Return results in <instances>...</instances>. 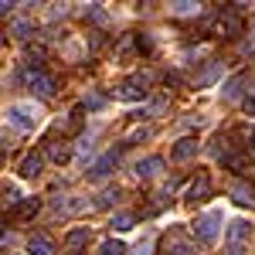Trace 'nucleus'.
<instances>
[{"label":"nucleus","mask_w":255,"mask_h":255,"mask_svg":"<svg viewBox=\"0 0 255 255\" xmlns=\"http://www.w3.org/2000/svg\"><path fill=\"white\" fill-rule=\"evenodd\" d=\"M41 167H44V160H41V153H27V157L20 160V174L24 177H38Z\"/></svg>","instance_id":"2eb2a0df"},{"label":"nucleus","mask_w":255,"mask_h":255,"mask_svg":"<svg viewBox=\"0 0 255 255\" xmlns=\"http://www.w3.org/2000/svg\"><path fill=\"white\" fill-rule=\"evenodd\" d=\"M228 255H245V245H232V249H228Z\"/></svg>","instance_id":"7c9ffc66"},{"label":"nucleus","mask_w":255,"mask_h":255,"mask_svg":"<svg viewBox=\"0 0 255 255\" xmlns=\"http://www.w3.org/2000/svg\"><path fill=\"white\" fill-rule=\"evenodd\" d=\"M82 116H85V106L72 109V119H68V133H79V129H82Z\"/></svg>","instance_id":"393cba45"},{"label":"nucleus","mask_w":255,"mask_h":255,"mask_svg":"<svg viewBox=\"0 0 255 255\" xmlns=\"http://www.w3.org/2000/svg\"><path fill=\"white\" fill-rule=\"evenodd\" d=\"M27 255H55V242L38 232V235L27 242Z\"/></svg>","instance_id":"6e6552de"},{"label":"nucleus","mask_w":255,"mask_h":255,"mask_svg":"<svg viewBox=\"0 0 255 255\" xmlns=\"http://www.w3.org/2000/svg\"><path fill=\"white\" fill-rule=\"evenodd\" d=\"M245 31V20H242V7H225V14L218 20V34L221 38H235Z\"/></svg>","instance_id":"7ed1b4c3"},{"label":"nucleus","mask_w":255,"mask_h":255,"mask_svg":"<svg viewBox=\"0 0 255 255\" xmlns=\"http://www.w3.org/2000/svg\"><path fill=\"white\" fill-rule=\"evenodd\" d=\"M249 75H245V72H242V75H235V79L228 82V85H225V89H221V92H225V99H238V92H242V89H245V85H249Z\"/></svg>","instance_id":"a211bd4d"},{"label":"nucleus","mask_w":255,"mask_h":255,"mask_svg":"<svg viewBox=\"0 0 255 255\" xmlns=\"http://www.w3.org/2000/svg\"><path fill=\"white\" fill-rule=\"evenodd\" d=\"M136 44H139V51H146V55L153 51V41L146 38V34H139V38H136Z\"/></svg>","instance_id":"cd10ccee"},{"label":"nucleus","mask_w":255,"mask_h":255,"mask_svg":"<svg viewBox=\"0 0 255 255\" xmlns=\"http://www.w3.org/2000/svg\"><path fill=\"white\" fill-rule=\"evenodd\" d=\"M232 201L242 204V208H252L255 204V187L245 184V180H235V184H232Z\"/></svg>","instance_id":"0eeeda50"},{"label":"nucleus","mask_w":255,"mask_h":255,"mask_svg":"<svg viewBox=\"0 0 255 255\" xmlns=\"http://www.w3.org/2000/svg\"><path fill=\"white\" fill-rule=\"evenodd\" d=\"M133 225H136V215H133V211H119V215L113 218V228H119V232H129Z\"/></svg>","instance_id":"aec40b11"},{"label":"nucleus","mask_w":255,"mask_h":255,"mask_svg":"<svg viewBox=\"0 0 255 255\" xmlns=\"http://www.w3.org/2000/svg\"><path fill=\"white\" fill-rule=\"evenodd\" d=\"M163 85H180V75H177V72H167V75H163Z\"/></svg>","instance_id":"c756f323"},{"label":"nucleus","mask_w":255,"mask_h":255,"mask_svg":"<svg viewBox=\"0 0 255 255\" xmlns=\"http://www.w3.org/2000/svg\"><path fill=\"white\" fill-rule=\"evenodd\" d=\"M14 34H17V38H27V34H31V24H27V20H17V24H14Z\"/></svg>","instance_id":"a878e982"},{"label":"nucleus","mask_w":255,"mask_h":255,"mask_svg":"<svg viewBox=\"0 0 255 255\" xmlns=\"http://www.w3.org/2000/svg\"><path fill=\"white\" fill-rule=\"evenodd\" d=\"M89 238H92L89 228H75V232H68V238H65V249L68 252H79L82 245H89Z\"/></svg>","instance_id":"f8f14e48"},{"label":"nucleus","mask_w":255,"mask_h":255,"mask_svg":"<svg viewBox=\"0 0 255 255\" xmlns=\"http://www.w3.org/2000/svg\"><path fill=\"white\" fill-rule=\"evenodd\" d=\"M249 235H252V225H249V221H242V218H238V221L228 225V238H232V245H242Z\"/></svg>","instance_id":"9b49d317"},{"label":"nucleus","mask_w":255,"mask_h":255,"mask_svg":"<svg viewBox=\"0 0 255 255\" xmlns=\"http://www.w3.org/2000/svg\"><path fill=\"white\" fill-rule=\"evenodd\" d=\"M7 119H10L17 129H34V126H38V113H34L31 106H10V109H7Z\"/></svg>","instance_id":"20e7f679"},{"label":"nucleus","mask_w":255,"mask_h":255,"mask_svg":"<svg viewBox=\"0 0 255 255\" xmlns=\"http://www.w3.org/2000/svg\"><path fill=\"white\" fill-rule=\"evenodd\" d=\"M102 102H106L102 96H89L85 99V109H102Z\"/></svg>","instance_id":"c85d7f7f"},{"label":"nucleus","mask_w":255,"mask_h":255,"mask_svg":"<svg viewBox=\"0 0 255 255\" xmlns=\"http://www.w3.org/2000/svg\"><path fill=\"white\" fill-rule=\"evenodd\" d=\"M249 143H252V150H255V133H252V136H249Z\"/></svg>","instance_id":"473e14b6"},{"label":"nucleus","mask_w":255,"mask_h":255,"mask_svg":"<svg viewBox=\"0 0 255 255\" xmlns=\"http://www.w3.org/2000/svg\"><path fill=\"white\" fill-rule=\"evenodd\" d=\"M197 249L187 242V238H180V235H170L167 238V255H194Z\"/></svg>","instance_id":"9d476101"},{"label":"nucleus","mask_w":255,"mask_h":255,"mask_svg":"<svg viewBox=\"0 0 255 255\" xmlns=\"http://www.w3.org/2000/svg\"><path fill=\"white\" fill-rule=\"evenodd\" d=\"M238 55H242V58H255V31L238 44Z\"/></svg>","instance_id":"b1692460"},{"label":"nucleus","mask_w":255,"mask_h":255,"mask_svg":"<svg viewBox=\"0 0 255 255\" xmlns=\"http://www.w3.org/2000/svg\"><path fill=\"white\" fill-rule=\"evenodd\" d=\"M221 75V61H208V68L197 75V89H204V85H211V82Z\"/></svg>","instance_id":"6ab92c4d"},{"label":"nucleus","mask_w":255,"mask_h":255,"mask_svg":"<svg viewBox=\"0 0 255 255\" xmlns=\"http://www.w3.org/2000/svg\"><path fill=\"white\" fill-rule=\"evenodd\" d=\"M211 194V180L201 174V177H194V184H191V191H187V197L191 201H204V197Z\"/></svg>","instance_id":"4468645a"},{"label":"nucleus","mask_w":255,"mask_h":255,"mask_svg":"<svg viewBox=\"0 0 255 255\" xmlns=\"http://www.w3.org/2000/svg\"><path fill=\"white\" fill-rule=\"evenodd\" d=\"M27 85L38 92V96H55V89H58V82L51 79V75H44V72H27Z\"/></svg>","instance_id":"39448f33"},{"label":"nucleus","mask_w":255,"mask_h":255,"mask_svg":"<svg viewBox=\"0 0 255 255\" xmlns=\"http://www.w3.org/2000/svg\"><path fill=\"white\" fill-rule=\"evenodd\" d=\"M119 201V187H106V191H102V194H99V208H109V204H116Z\"/></svg>","instance_id":"4be33fe9"},{"label":"nucleus","mask_w":255,"mask_h":255,"mask_svg":"<svg viewBox=\"0 0 255 255\" xmlns=\"http://www.w3.org/2000/svg\"><path fill=\"white\" fill-rule=\"evenodd\" d=\"M38 211H41V201H38V197H24L20 204H14L10 218H14V221H31Z\"/></svg>","instance_id":"423d86ee"},{"label":"nucleus","mask_w":255,"mask_h":255,"mask_svg":"<svg viewBox=\"0 0 255 255\" xmlns=\"http://www.w3.org/2000/svg\"><path fill=\"white\" fill-rule=\"evenodd\" d=\"M218 228H221V215L218 211H208V215H201L194 221V238L201 245H211L218 238Z\"/></svg>","instance_id":"f257e3e1"},{"label":"nucleus","mask_w":255,"mask_h":255,"mask_svg":"<svg viewBox=\"0 0 255 255\" xmlns=\"http://www.w3.org/2000/svg\"><path fill=\"white\" fill-rule=\"evenodd\" d=\"M221 163H225V170L242 174V170L249 167V157H242V153H221Z\"/></svg>","instance_id":"f3484780"},{"label":"nucleus","mask_w":255,"mask_h":255,"mask_svg":"<svg viewBox=\"0 0 255 255\" xmlns=\"http://www.w3.org/2000/svg\"><path fill=\"white\" fill-rule=\"evenodd\" d=\"M245 113H255V99H245Z\"/></svg>","instance_id":"2f4dec72"},{"label":"nucleus","mask_w":255,"mask_h":255,"mask_svg":"<svg viewBox=\"0 0 255 255\" xmlns=\"http://www.w3.org/2000/svg\"><path fill=\"white\" fill-rule=\"evenodd\" d=\"M48 157L55 160V163H65L72 153H68V146H65V143H48Z\"/></svg>","instance_id":"412c9836"},{"label":"nucleus","mask_w":255,"mask_h":255,"mask_svg":"<svg viewBox=\"0 0 255 255\" xmlns=\"http://www.w3.org/2000/svg\"><path fill=\"white\" fill-rule=\"evenodd\" d=\"M194 153H197V139H191V136L177 139V146L170 150V157H174V160H191Z\"/></svg>","instance_id":"1a4fd4ad"},{"label":"nucleus","mask_w":255,"mask_h":255,"mask_svg":"<svg viewBox=\"0 0 255 255\" xmlns=\"http://www.w3.org/2000/svg\"><path fill=\"white\" fill-rule=\"evenodd\" d=\"M116 163H119V150H109V153L99 160V163L92 167V170H89V174H92V177H106L109 170H113V167H116Z\"/></svg>","instance_id":"ddd939ff"},{"label":"nucleus","mask_w":255,"mask_h":255,"mask_svg":"<svg viewBox=\"0 0 255 255\" xmlns=\"http://www.w3.org/2000/svg\"><path fill=\"white\" fill-rule=\"evenodd\" d=\"M133 255H153V238H146V242H139V249Z\"/></svg>","instance_id":"bb28decb"},{"label":"nucleus","mask_w":255,"mask_h":255,"mask_svg":"<svg viewBox=\"0 0 255 255\" xmlns=\"http://www.w3.org/2000/svg\"><path fill=\"white\" fill-rule=\"evenodd\" d=\"M146 85H150V75L136 72V75H129L126 82H119V85H116V96L133 102V99H143V96H146Z\"/></svg>","instance_id":"f03ea898"},{"label":"nucleus","mask_w":255,"mask_h":255,"mask_svg":"<svg viewBox=\"0 0 255 255\" xmlns=\"http://www.w3.org/2000/svg\"><path fill=\"white\" fill-rule=\"evenodd\" d=\"M102 255H126V245L116 242V238H109V242H102Z\"/></svg>","instance_id":"5701e85b"},{"label":"nucleus","mask_w":255,"mask_h":255,"mask_svg":"<svg viewBox=\"0 0 255 255\" xmlns=\"http://www.w3.org/2000/svg\"><path fill=\"white\" fill-rule=\"evenodd\" d=\"M163 170V157H146V160H139L136 163V174L139 177H153Z\"/></svg>","instance_id":"dca6fc26"}]
</instances>
